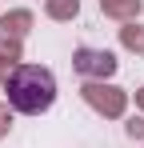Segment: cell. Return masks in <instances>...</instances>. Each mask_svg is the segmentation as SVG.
Listing matches in <instances>:
<instances>
[{
  "instance_id": "277c9868",
  "label": "cell",
  "mask_w": 144,
  "mask_h": 148,
  "mask_svg": "<svg viewBox=\"0 0 144 148\" xmlns=\"http://www.w3.org/2000/svg\"><path fill=\"white\" fill-rule=\"evenodd\" d=\"M52 12L56 16H68V12H76V0H52Z\"/></svg>"
},
{
  "instance_id": "5b68a950",
  "label": "cell",
  "mask_w": 144,
  "mask_h": 148,
  "mask_svg": "<svg viewBox=\"0 0 144 148\" xmlns=\"http://www.w3.org/2000/svg\"><path fill=\"white\" fill-rule=\"evenodd\" d=\"M124 40H128L132 48H144V32H136V28H128V32H124Z\"/></svg>"
},
{
  "instance_id": "3957f363",
  "label": "cell",
  "mask_w": 144,
  "mask_h": 148,
  "mask_svg": "<svg viewBox=\"0 0 144 148\" xmlns=\"http://www.w3.org/2000/svg\"><path fill=\"white\" fill-rule=\"evenodd\" d=\"M88 100L92 104H100V108H108V112H120V92L116 88H88Z\"/></svg>"
},
{
  "instance_id": "6da1fadb",
  "label": "cell",
  "mask_w": 144,
  "mask_h": 148,
  "mask_svg": "<svg viewBox=\"0 0 144 148\" xmlns=\"http://www.w3.org/2000/svg\"><path fill=\"white\" fill-rule=\"evenodd\" d=\"M8 104L24 112V116H40L56 104V76L48 72L44 64H16L8 80H4Z\"/></svg>"
},
{
  "instance_id": "7a4b0ae2",
  "label": "cell",
  "mask_w": 144,
  "mask_h": 148,
  "mask_svg": "<svg viewBox=\"0 0 144 148\" xmlns=\"http://www.w3.org/2000/svg\"><path fill=\"white\" fill-rule=\"evenodd\" d=\"M72 64H76V72H84V76H112L116 72V56L112 52H92V48H80Z\"/></svg>"
}]
</instances>
